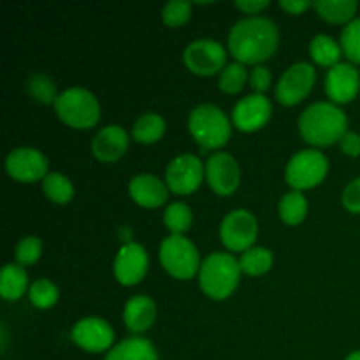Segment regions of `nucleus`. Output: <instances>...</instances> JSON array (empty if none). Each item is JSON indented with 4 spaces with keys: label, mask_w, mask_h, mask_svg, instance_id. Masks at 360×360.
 <instances>
[{
    "label": "nucleus",
    "mask_w": 360,
    "mask_h": 360,
    "mask_svg": "<svg viewBox=\"0 0 360 360\" xmlns=\"http://www.w3.org/2000/svg\"><path fill=\"white\" fill-rule=\"evenodd\" d=\"M42 253V241L37 236H23L18 241L16 250H14V257L20 266H32L39 260Z\"/></svg>",
    "instance_id": "f704fd0d"
},
{
    "label": "nucleus",
    "mask_w": 360,
    "mask_h": 360,
    "mask_svg": "<svg viewBox=\"0 0 360 360\" xmlns=\"http://www.w3.org/2000/svg\"><path fill=\"white\" fill-rule=\"evenodd\" d=\"M206 178V164L197 155L181 153L165 167V185L178 195H188L200 186Z\"/></svg>",
    "instance_id": "9b49d317"
},
{
    "label": "nucleus",
    "mask_w": 360,
    "mask_h": 360,
    "mask_svg": "<svg viewBox=\"0 0 360 360\" xmlns=\"http://www.w3.org/2000/svg\"><path fill=\"white\" fill-rule=\"evenodd\" d=\"M188 130L195 143L204 150H218L231 139L232 122L218 105L199 104L190 111Z\"/></svg>",
    "instance_id": "20e7f679"
},
{
    "label": "nucleus",
    "mask_w": 360,
    "mask_h": 360,
    "mask_svg": "<svg viewBox=\"0 0 360 360\" xmlns=\"http://www.w3.org/2000/svg\"><path fill=\"white\" fill-rule=\"evenodd\" d=\"M234 6L238 7L241 13L255 16V14L262 13L266 7H269V0H236Z\"/></svg>",
    "instance_id": "58836bf2"
},
{
    "label": "nucleus",
    "mask_w": 360,
    "mask_h": 360,
    "mask_svg": "<svg viewBox=\"0 0 360 360\" xmlns=\"http://www.w3.org/2000/svg\"><path fill=\"white\" fill-rule=\"evenodd\" d=\"M42 192H44L46 199L51 200L55 204H67L72 200L74 197V185L65 174L62 172H49L44 179H42Z\"/></svg>",
    "instance_id": "cd10ccee"
},
{
    "label": "nucleus",
    "mask_w": 360,
    "mask_h": 360,
    "mask_svg": "<svg viewBox=\"0 0 360 360\" xmlns=\"http://www.w3.org/2000/svg\"><path fill=\"white\" fill-rule=\"evenodd\" d=\"M280 30L271 18L246 16L232 25L227 46L236 62L260 65L276 53Z\"/></svg>",
    "instance_id": "f257e3e1"
},
{
    "label": "nucleus",
    "mask_w": 360,
    "mask_h": 360,
    "mask_svg": "<svg viewBox=\"0 0 360 360\" xmlns=\"http://www.w3.org/2000/svg\"><path fill=\"white\" fill-rule=\"evenodd\" d=\"M130 137L118 123L105 125L91 139V153L101 162H116L129 150Z\"/></svg>",
    "instance_id": "a211bd4d"
},
{
    "label": "nucleus",
    "mask_w": 360,
    "mask_h": 360,
    "mask_svg": "<svg viewBox=\"0 0 360 360\" xmlns=\"http://www.w3.org/2000/svg\"><path fill=\"white\" fill-rule=\"evenodd\" d=\"M341 202H343L345 210L350 211L354 214H360V176L352 179L343 190L341 195Z\"/></svg>",
    "instance_id": "e433bc0d"
},
{
    "label": "nucleus",
    "mask_w": 360,
    "mask_h": 360,
    "mask_svg": "<svg viewBox=\"0 0 360 360\" xmlns=\"http://www.w3.org/2000/svg\"><path fill=\"white\" fill-rule=\"evenodd\" d=\"M49 162L41 150L20 146L9 151L6 157V171L13 179L21 183L41 181L49 174Z\"/></svg>",
    "instance_id": "f8f14e48"
},
{
    "label": "nucleus",
    "mask_w": 360,
    "mask_h": 360,
    "mask_svg": "<svg viewBox=\"0 0 360 360\" xmlns=\"http://www.w3.org/2000/svg\"><path fill=\"white\" fill-rule=\"evenodd\" d=\"M206 179L210 188L221 197H229L239 188L241 169L227 151H214L206 160Z\"/></svg>",
    "instance_id": "4468645a"
},
{
    "label": "nucleus",
    "mask_w": 360,
    "mask_h": 360,
    "mask_svg": "<svg viewBox=\"0 0 360 360\" xmlns=\"http://www.w3.org/2000/svg\"><path fill=\"white\" fill-rule=\"evenodd\" d=\"M118 234H120V239L123 241V245L132 243V229H130L129 225H122V227L118 229Z\"/></svg>",
    "instance_id": "a19ab883"
},
{
    "label": "nucleus",
    "mask_w": 360,
    "mask_h": 360,
    "mask_svg": "<svg viewBox=\"0 0 360 360\" xmlns=\"http://www.w3.org/2000/svg\"><path fill=\"white\" fill-rule=\"evenodd\" d=\"M160 264L172 278L190 280L200 269V257L197 246L185 236L169 234L162 239L158 250Z\"/></svg>",
    "instance_id": "423d86ee"
},
{
    "label": "nucleus",
    "mask_w": 360,
    "mask_h": 360,
    "mask_svg": "<svg viewBox=\"0 0 360 360\" xmlns=\"http://www.w3.org/2000/svg\"><path fill=\"white\" fill-rule=\"evenodd\" d=\"M345 360H360V350H355V352H352L350 355H348L347 359Z\"/></svg>",
    "instance_id": "79ce46f5"
},
{
    "label": "nucleus",
    "mask_w": 360,
    "mask_h": 360,
    "mask_svg": "<svg viewBox=\"0 0 360 360\" xmlns=\"http://www.w3.org/2000/svg\"><path fill=\"white\" fill-rule=\"evenodd\" d=\"M340 44L343 55L350 60V63H360V16L345 25Z\"/></svg>",
    "instance_id": "473e14b6"
},
{
    "label": "nucleus",
    "mask_w": 360,
    "mask_h": 360,
    "mask_svg": "<svg viewBox=\"0 0 360 360\" xmlns=\"http://www.w3.org/2000/svg\"><path fill=\"white\" fill-rule=\"evenodd\" d=\"M278 6L283 11H287L288 14H302L306 9L313 6L309 0H280Z\"/></svg>",
    "instance_id": "ea45409f"
},
{
    "label": "nucleus",
    "mask_w": 360,
    "mask_h": 360,
    "mask_svg": "<svg viewBox=\"0 0 360 360\" xmlns=\"http://www.w3.org/2000/svg\"><path fill=\"white\" fill-rule=\"evenodd\" d=\"M58 297V287L48 278H39V280L32 281L30 288H28V299L39 309H49L56 304Z\"/></svg>",
    "instance_id": "7c9ffc66"
},
{
    "label": "nucleus",
    "mask_w": 360,
    "mask_h": 360,
    "mask_svg": "<svg viewBox=\"0 0 360 360\" xmlns=\"http://www.w3.org/2000/svg\"><path fill=\"white\" fill-rule=\"evenodd\" d=\"M250 79V74L246 70V65L241 62H232L224 67L218 77V86L224 94L236 95L245 88L246 81Z\"/></svg>",
    "instance_id": "c756f323"
},
{
    "label": "nucleus",
    "mask_w": 360,
    "mask_h": 360,
    "mask_svg": "<svg viewBox=\"0 0 360 360\" xmlns=\"http://www.w3.org/2000/svg\"><path fill=\"white\" fill-rule=\"evenodd\" d=\"M53 105L56 116L72 129H91L101 120L98 98L83 86H70L60 91Z\"/></svg>",
    "instance_id": "39448f33"
},
{
    "label": "nucleus",
    "mask_w": 360,
    "mask_h": 360,
    "mask_svg": "<svg viewBox=\"0 0 360 360\" xmlns=\"http://www.w3.org/2000/svg\"><path fill=\"white\" fill-rule=\"evenodd\" d=\"M28 273L18 262H9L0 273V295L6 301H20L28 290Z\"/></svg>",
    "instance_id": "4be33fe9"
},
{
    "label": "nucleus",
    "mask_w": 360,
    "mask_h": 360,
    "mask_svg": "<svg viewBox=\"0 0 360 360\" xmlns=\"http://www.w3.org/2000/svg\"><path fill=\"white\" fill-rule=\"evenodd\" d=\"M326 94L334 104H348L360 91V74L350 62H340L327 70Z\"/></svg>",
    "instance_id": "f3484780"
},
{
    "label": "nucleus",
    "mask_w": 360,
    "mask_h": 360,
    "mask_svg": "<svg viewBox=\"0 0 360 360\" xmlns=\"http://www.w3.org/2000/svg\"><path fill=\"white\" fill-rule=\"evenodd\" d=\"M313 7L322 20L329 23L348 25L352 20H355L359 2L357 0H316L313 2Z\"/></svg>",
    "instance_id": "5701e85b"
},
{
    "label": "nucleus",
    "mask_w": 360,
    "mask_h": 360,
    "mask_svg": "<svg viewBox=\"0 0 360 360\" xmlns=\"http://www.w3.org/2000/svg\"><path fill=\"white\" fill-rule=\"evenodd\" d=\"M70 338L81 350L90 354L109 352L115 347V330L111 323L98 316H84L77 320L70 330Z\"/></svg>",
    "instance_id": "ddd939ff"
},
{
    "label": "nucleus",
    "mask_w": 360,
    "mask_h": 360,
    "mask_svg": "<svg viewBox=\"0 0 360 360\" xmlns=\"http://www.w3.org/2000/svg\"><path fill=\"white\" fill-rule=\"evenodd\" d=\"M273 252L269 248H264V246H253V248L243 252L239 257L241 273L248 274V276H262L273 267Z\"/></svg>",
    "instance_id": "bb28decb"
},
{
    "label": "nucleus",
    "mask_w": 360,
    "mask_h": 360,
    "mask_svg": "<svg viewBox=\"0 0 360 360\" xmlns=\"http://www.w3.org/2000/svg\"><path fill=\"white\" fill-rule=\"evenodd\" d=\"M278 214L287 225H299L308 214V199L299 190H290L278 202Z\"/></svg>",
    "instance_id": "a878e982"
},
{
    "label": "nucleus",
    "mask_w": 360,
    "mask_h": 360,
    "mask_svg": "<svg viewBox=\"0 0 360 360\" xmlns=\"http://www.w3.org/2000/svg\"><path fill=\"white\" fill-rule=\"evenodd\" d=\"M157 320V304L148 295H134L123 306V323L132 334H143Z\"/></svg>",
    "instance_id": "aec40b11"
},
{
    "label": "nucleus",
    "mask_w": 360,
    "mask_h": 360,
    "mask_svg": "<svg viewBox=\"0 0 360 360\" xmlns=\"http://www.w3.org/2000/svg\"><path fill=\"white\" fill-rule=\"evenodd\" d=\"M165 120L158 112L148 111L141 115L132 125L134 141L141 144H153L160 141L165 134Z\"/></svg>",
    "instance_id": "b1692460"
},
{
    "label": "nucleus",
    "mask_w": 360,
    "mask_h": 360,
    "mask_svg": "<svg viewBox=\"0 0 360 360\" xmlns=\"http://www.w3.org/2000/svg\"><path fill=\"white\" fill-rule=\"evenodd\" d=\"M297 125L306 143L323 148L340 143L348 132V116L334 102L319 101L302 109Z\"/></svg>",
    "instance_id": "f03ea898"
},
{
    "label": "nucleus",
    "mask_w": 360,
    "mask_h": 360,
    "mask_svg": "<svg viewBox=\"0 0 360 360\" xmlns=\"http://www.w3.org/2000/svg\"><path fill=\"white\" fill-rule=\"evenodd\" d=\"M341 55H343L341 44L327 34H316L309 42V56L313 58V62L322 67L330 69L336 63H340Z\"/></svg>",
    "instance_id": "393cba45"
},
{
    "label": "nucleus",
    "mask_w": 360,
    "mask_h": 360,
    "mask_svg": "<svg viewBox=\"0 0 360 360\" xmlns=\"http://www.w3.org/2000/svg\"><path fill=\"white\" fill-rule=\"evenodd\" d=\"M241 278L239 260L232 253L213 252L202 260L199 285L204 294L214 301H224L238 288Z\"/></svg>",
    "instance_id": "7ed1b4c3"
},
{
    "label": "nucleus",
    "mask_w": 360,
    "mask_h": 360,
    "mask_svg": "<svg viewBox=\"0 0 360 360\" xmlns=\"http://www.w3.org/2000/svg\"><path fill=\"white\" fill-rule=\"evenodd\" d=\"M104 360H158V352L146 338L130 336L116 343Z\"/></svg>",
    "instance_id": "412c9836"
},
{
    "label": "nucleus",
    "mask_w": 360,
    "mask_h": 360,
    "mask_svg": "<svg viewBox=\"0 0 360 360\" xmlns=\"http://www.w3.org/2000/svg\"><path fill=\"white\" fill-rule=\"evenodd\" d=\"M183 62L186 69L197 76H213L221 72L227 65L225 46L217 39L200 37L188 42L183 51Z\"/></svg>",
    "instance_id": "1a4fd4ad"
},
{
    "label": "nucleus",
    "mask_w": 360,
    "mask_h": 360,
    "mask_svg": "<svg viewBox=\"0 0 360 360\" xmlns=\"http://www.w3.org/2000/svg\"><path fill=\"white\" fill-rule=\"evenodd\" d=\"M148 264H150V259H148L146 248L136 241L127 243L116 253L115 262H112V273L120 285L134 287L146 276Z\"/></svg>",
    "instance_id": "2eb2a0df"
},
{
    "label": "nucleus",
    "mask_w": 360,
    "mask_h": 360,
    "mask_svg": "<svg viewBox=\"0 0 360 360\" xmlns=\"http://www.w3.org/2000/svg\"><path fill=\"white\" fill-rule=\"evenodd\" d=\"M27 90L41 104H55L56 97H58L55 81L44 72H37L34 76H30V79L27 83Z\"/></svg>",
    "instance_id": "2f4dec72"
},
{
    "label": "nucleus",
    "mask_w": 360,
    "mask_h": 360,
    "mask_svg": "<svg viewBox=\"0 0 360 360\" xmlns=\"http://www.w3.org/2000/svg\"><path fill=\"white\" fill-rule=\"evenodd\" d=\"M250 86L253 88V94L264 95L271 86V81H273V74H271L269 67H266L264 63L260 65H253V69L250 70Z\"/></svg>",
    "instance_id": "c9c22d12"
},
{
    "label": "nucleus",
    "mask_w": 360,
    "mask_h": 360,
    "mask_svg": "<svg viewBox=\"0 0 360 360\" xmlns=\"http://www.w3.org/2000/svg\"><path fill=\"white\" fill-rule=\"evenodd\" d=\"M316 83V70L309 62H295L285 69L276 83V101L283 105H295L311 94Z\"/></svg>",
    "instance_id": "9d476101"
},
{
    "label": "nucleus",
    "mask_w": 360,
    "mask_h": 360,
    "mask_svg": "<svg viewBox=\"0 0 360 360\" xmlns=\"http://www.w3.org/2000/svg\"><path fill=\"white\" fill-rule=\"evenodd\" d=\"M192 210H190L188 204L181 202V200L171 202L164 211V225L171 234L185 236V232L192 225Z\"/></svg>",
    "instance_id": "c85d7f7f"
},
{
    "label": "nucleus",
    "mask_w": 360,
    "mask_h": 360,
    "mask_svg": "<svg viewBox=\"0 0 360 360\" xmlns=\"http://www.w3.org/2000/svg\"><path fill=\"white\" fill-rule=\"evenodd\" d=\"M129 195L143 207H160L167 200L169 186L153 174H137L129 181Z\"/></svg>",
    "instance_id": "6ab92c4d"
},
{
    "label": "nucleus",
    "mask_w": 360,
    "mask_h": 360,
    "mask_svg": "<svg viewBox=\"0 0 360 360\" xmlns=\"http://www.w3.org/2000/svg\"><path fill=\"white\" fill-rule=\"evenodd\" d=\"M259 236V221L252 211L232 210L220 221V241L231 252H246L253 248Z\"/></svg>",
    "instance_id": "6e6552de"
},
{
    "label": "nucleus",
    "mask_w": 360,
    "mask_h": 360,
    "mask_svg": "<svg viewBox=\"0 0 360 360\" xmlns=\"http://www.w3.org/2000/svg\"><path fill=\"white\" fill-rule=\"evenodd\" d=\"M329 172V160L316 148H306L292 155L285 167V179L292 190H309L326 179Z\"/></svg>",
    "instance_id": "0eeeda50"
},
{
    "label": "nucleus",
    "mask_w": 360,
    "mask_h": 360,
    "mask_svg": "<svg viewBox=\"0 0 360 360\" xmlns=\"http://www.w3.org/2000/svg\"><path fill=\"white\" fill-rule=\"evenodd\" d=\"M190 16H192V2L188 0H171L162 7V21L171 28L186 23Z\"/></svg>",
    "instance_id": "72a5a7b5"
},
{
    "label": "nucleus",
    "mask_w": 360,
    "mask_h": 360,
    "mask_svg": "<svg viewBox=\"0 0 360 360\" xmlns=\"http://www.w3.org/2000/svg\"><path fill=\"white\" fill-rule=\"evenodd\" d=\"M340 148L347 157H360V134L354 132V130H348V132L341 137Z\"/></svg>",
    "instance_id": "4c0bfd02"
},
{
    "label": "nucleus",
    "mask_w": 360,
    "mask_h": 360,
    "mask_svg": "<svg viewBox=\"0 0 360 360\" xmlns=\"http://www.w3.org/2000/svg\"><path fill=\"white\" fill-rule=\"evenodd\" d=\"M273 115V104L266 95L250 94L239 98L232 108V125L241 132H255L262 129Z\"/></svg>",
    "instance_id": "dca6fc26"
}]
</instances>
